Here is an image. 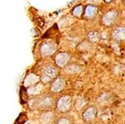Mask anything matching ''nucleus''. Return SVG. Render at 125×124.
I'll return each mask as SVG.
<instances>
[{"label": "nucleus", "instance_id": "obj_1", "mask_svg": "<svg viewBox=\"0 0 125 124\" xmlns=\"http://www.w3.org/2000/svg\"><path fill=\"white\" fill-rule=\"evenodd\" d=\"M57 74V70L54 67H47L44 69L41 79L43 82H48L55 77Z\"/></svg>", "mask_w": 125, "mask_h": 124}, {"label": "nucleus", "instance_id": "obj_2", "mask_svg": "<svg viewBox=\"0 0 125 124\" xmlns=\"http://www.w3.org/2000/svg\"><path fill=\"white\" fill-rule=\"evenodd\" d=\"M58 108L62 112H66L71 105V98L69 96H64L59 99L58 102Z\"/></svg>", "mask_w": 125, "mask_h": 124}, {"label": "nucleus", "instance_id": "obj_3", "mask_svg": "<svg viewBox=\"0 0 125 124\" xmlns=\"http://www.w3.org/2000/svg\"><path fill=\"white\" fill-rule=\"evenodd\" d=\"M69 60H70L69 55L65 52L59 53L55 57V63L59 67H64Z\"/></svg>", "mask_w": 125, "mask_h": 124}, {"label": "nucleus", "instance_id": "obj_4", "mask_svg": "<svg viewBox=\"0 0 125 124\" xmlns=\"http://www.w3.org/2000/svg\"><path fill=\"white\" fill-rule=\"evenodd\" d=\"M65 86V82L63 78H59L53 82L51 86V91L53 92H59L64 89Z\"/></svg>", "mask_w": 125, "mask_h": 124}, {"label": "nucleus", "instance_id": "obj_5", "mask_svg": "<svg viewBox=\"0 0 125 124\" xmlns=\"http://www.w3.org/2000/svg\"><path fill=\"white\" fill-rule=\"evenodd\" d=\"M97 114V110L94 107H90L88 108L83 114V117L85 120L86 121H90L93 120Z\"/></svg>", "mask_w": 125, "mask_h": 124}, {"label": "nucleus", "instance_id": "obj_6", "mask_svg": "<svg viewBox=\"0 0 125 124\" xmlns=\"http://www.w3.org/2000/svg\"><path fill=\"white\" fill-rule=\"evenodd\" d=\"M54 47L49 44H44L41 49V52L43 55H50L54 52Z\"/></svg>", "mask_w": 125, "mask_h": 124}, {"label": "nucleus", "instance_id": "obj_7", "mask_svg": "<svg viewBox=\"0 0 125 124\" xmlns=\"http://www.w3.org/2000/svg\"><path fill=\"white\" fill-rule=\"evenodd\" d=\"M39 80V78L35 76L34 74H30L26 78V82H25V84L26 85H31L33 84L36 83Z\"/></svg>", "mask_w": 125, "mask_h": 124}, {"label": "nucleus", "instance_id": "obj_8", "mask_svg": "<svg viewBox=\"0 0 125 124\" xmlns=\"http://www.w3.org/2000/svg\"><path fill=\"white\" fill-rule=\"evenodd\" d=\"M53 118V115L51 112H47L42 115L41 117V121L43 123H49L52 121Z\"/></svg>", "mask_w": 125, "mask_h": 124}, {"label": "nucleus", "instance_id": "obj_9", "mask_svg": "<svg viewBox=\"0 0 125 124\" xmlns=\"http://www.w3.org/2000/svg\"><path fill=\"white\" fill-rule=\"evenodd\" d=\"M52 105V98L51 97H45L41 102V105L43 107H49Z\"/></svg>", "mask_w": 125, "mask_h": 124}, {"label": "nucleus", "instance_id": "obj_10", "mask_svg": "<svg viewBox=\"0 0 125 124\" xmlns=\"http://www.w3.org/2000/svg\"><path fill=\"white\" fill-rule=\"evenodd\" d=\"M85 103H86V102L85 101L84 99H79L76 102V106L77 109H81L85 105Z\"/></svg>", "mask_w": 125, "mask_h": 124}, {"label": "nucleus", "instance_id": "obj_11", "mask_svg": "<svg viewBox=\"0 0 125 124\" xmlns=\"http://www.w3.org/2000/svg\"><path fill=\"white\" fill-rule=\"evenodd\" d=\"M56 124H70V121L66 118H61Z\"/></svg>", "mask_w": 125, "mask_h": 124}]
</instances>
